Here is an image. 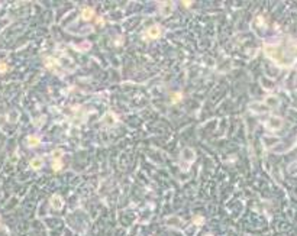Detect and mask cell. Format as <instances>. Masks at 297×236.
Returning a JSON list of instances; mask_svg holds the SVG:
<instances>
[{
	"instance_id": "1",
	"label": "cell",
	"mask_w": 297,
	"mask_h": 236,
	"mask_svg": "<svg viewBox=\"0 0 297 236\" xmlns=\"http://www.w3.org/2000/svg\"><path fill=\"white\" fill-rule=\"evenodd\" d=\"M159 33H161V29H159V26H151L148 30H147V36L152 38V39L158 38V36H159Z\"/></svg>"
},
{
	"instance_id": "2",
	"label": "cell",
	"mask_w": 297,
	"mask_h": 236,
	"mask_svg": "<svg viewBox=\"0 0 297 236\" xmlns=\"http://www.w3.org/2000/svg\"><path fill=\"white\" fill-rule=\"evenodd\" d=\"M93 16H94V10H93L91 7H84V9L81 10V17H83L84 20H90Z\"/></svg>"
},
{
	"instance_id": "3",
	"label": "cell",
	"mask_w": 297,
	"mask_h": 236,
	"mask_svg": "<svg viewBox=\"0 0 297 236\" xmlns=\"http://www.w3.org/2000/svg\"><path fill=\"white\" fill-rule=\"evenodd\" d=\"M30 164L33 165V168H41V165H42V159H41V158H38V159H33V161H32Z\"/></svg>"
},
{
	"instance_id": "4",
	"label": "cell",
	"mask_w": 297,
	"mask_h": 236,
	"mask_svg": "<svg viewBox=\"0 0 297 236\" xmlns=\"http://www.w3.org/2000/svg\"><path fill=\"white\" fill-rule=\"evenodd\" d=\"M52 165H54V171H58V170H61L62 162H61V161H58V159H55V161L52 162Z\"/></svg>"
},
{
	"instance_id": "5",
	"label": "cell",
	"mask_w": 297,
	"mask_h": 236,
	"mask_svg": "<svg viewBox=\"0 0 297 236\" xmlns=\"http://www.w3.org/2000/svg\"><path fill=\"white\" fill-rule=\"evenodd\" d=\"M7 70H9L7 64H4V62H0V74H4V73H7Z\"/></svg>"
},
{
	"instance_id": "6",
	"label": "cell",
	"mask_w": 297,
	"mask_h": 236,
	"mask_svg": "<svg viewBox=\"0 0 297 236\" xmlns=\"http://www.w3.org/2000/svg\"><path fill=\"white\" fill-rule=\"evenodd\" d=\"M29 142H30V143H29L30 146H35V145H38L39 139H38V138H32V136H30V138H29Z\"/></svg>"
}]
</instances>
